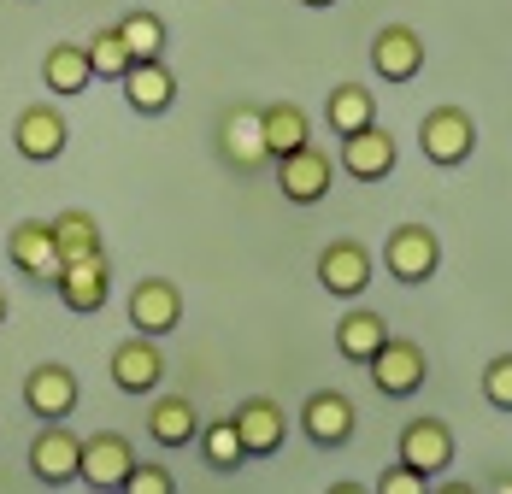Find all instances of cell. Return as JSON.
<instances>
[{"label":"cell","instance_id":"33","mask_svg":"<svg viewBox=\"0 0 512 494\" xmlns=\"http://www.w3.org/2000/svg\"><path fill=\"white\" fill-rule=\"evenodd\" d=\"M430 494H477V489H471V483H436Z\"/></svg>","mask_w":512,"mask_h":494},{"label":"cell","instance_id":"32","mask_svg":"<svg viewBox=\"0 0 512 494\" xmlns=\"http://www.w3.org/2000/svg\"><path fill=\"white\" fill-rule=\"evenodd\" d=\"M377 494H430V477H424V471H412L407 459H395V465L377 477Z\"/></svg>","mask_w":512,"mask_h":494},{"label":"cell","instance_id":"35","mask_svg":"<svg viewBox=\"0 0 512 494\" xmlns=\"http://www.w3.org/2000/svg\"><path fill=\"white\" fill-rule=\"evenodd\" d=\"M489 494H512V477H495V483H489Z\"/></svg>","mask_w":512,"mask_h":494},{"label":"cell","instance_id":"38","mask_svg":"<svg viewBox=\"0 0 512 494\" xmlns=\"http://www.w3.org/2000/svg\"><path fill=\"white\" fill-rule=\"evenodd\" d=\"M89 494H101V489H89Z\"/></svg>","mask_w":512,"mask_h":494},{"label":"cell","instance_id":"12","mask_svg":"<svg viewBox=\"0 0 512 494\" xmlns=\"http://www.w3.org/2000/svg\"><path fill=\"white\" fill-rule=\"evenodd\" d=\"M77 371L71 365H59V359H48V365H36L30 377H24V406L42 418V424H65L71 412H77Z\"/></svg>","mask_w":512,"mask_h":494},{"label":"cell","instance_id":"37","mask_svg":"<svg viewBox=\"0 0 512 494\" xmlns=\"http://www.w3.org/2000/svg\"><path fill=\"white\" fill-rule=\"evenodd\" d=\"M6 312H12V306H6V289H0V324H6Z\"/></svg>","mask_w":512,"mask_h":494},{"label":"cell","instance_id":"20","mask_svg":"<svg viewBox=\"0 0 512 494\" xmlns=\"http://www.w3.org/2000/svg\"><path fill=\"white\" fill-rule=\"evenodd\" d=\"M124 100H130V112H142V118L171 112V100H177L171 65H165V59H136V65L124 71Z\"/></svg>","mask_w":512,"mask_h":494},{"label":"cell","instance_id":"29","mask_svg":"<svg viewBox=\"0 0 512 494\" xmlns=\"http://www.w3.org/2000/svg\"><path fill=\"white\" fill-rule=\"evenodd\" d=\"M83 48H89V65H95V77H112V83H124V71L136 65V59H130V48H124V36H118V24L95 30V42H83Z\"/></svg>","mask_w":512,"mask_h":494},{"label":"cell","instance_id":"27","mask_svg":"<svg viewBox=\"0 0 512 494\" xmlns=\"http://www.w3.org/2000/svg\"><path fill=\"white\" fill-rule=\"evenodd\" d=\"M195 447H201V459L212 465V471H242V465H248V447H242V436H236V424H230V418L201 424Z\"/></svg>","mask_w":512,"mask_h":494},{"label":"cell","instance_id":"22","mask_svg":"<svg viewBox=\"0 0 512 494\" xmlns=\"http://www.w3.org/2000/svg\"><path fill=\"white\" fill-rule=\"evenodd\" d=\"M148 436H154V447H189L195 436H201V412H195V400L189 395H159L154 412H148Z\"/></svg>","mask_w":512,"mask_h":494},{"label":"cell","instance_id":"9","mask_svg":"<svg viewBox=\"0 0 512 494\" xmlns=\"http://www.w3.org/2000/svg\"><path fill=\"white\" fill-rule=\"evenodd\" d=\"M6 259H12L30 283H59V271H65L59 247H53V224L48 218H24V224H12V236H6Z\"/></svg>","mask_w":512,"mask_h":494},{"label":"cell","instance_id":"5","mask_svg":"<svg viewBox=\"0 0 512 494\" xmlns=\"http://www.w3.org/2000/svg\"><path fill=\"white\" fill-rule=\"evenodd\" d=\"M271 165H277V189H283L289 206H318V200L330 195V183H336V177H330V171H336L330 153L312 148V142L295 148V153H283V159H271Z\"/></svg>","mask_w":512,"mask_h":494},{"label":"cell","instance_id":"23","mask_svg":"<svg viewBox=\"0 0 512 494\" xmlns=\"http://www.w3.org/2000/svg\"><path fill=\"white\" fill-rule=\"evenodd\" d=\"M259 124H265V153L271 159H283V153H295L312 142V118H307V106H295V100L259 106Z\"/></svg>","mask_w":512,"mask_h":494},{"label":"cell","instance_id":"11","mask_svg":"<svg viewBox=\"0 0 512 494\" xmlns=\"http://www.w3.org/2000/svg\"><path fill=\"white\" fill-rule=\"evenodd\" d=\"M301 430H307L312 447H348L359 430L354 400L342 395V389H312L307 406H301Z\"/></svg>","mask_w":512,"mask_h":494},{"label":"cell","instance_id":"36","mask_svg":"<svg viewBox=\"0 0 512 494\" xmlns=\"http://www.w3.org/2000/svg\"><path fill=\"white\" fill-rule=\"evenodd\" d=\"M301 6H312V12H324V6H336V0H301Z\"/></svg>","mask_w":512,"mask_h":494},{"label":"cell","instance_id":"8","mask_svg":"<svg viewBox=\"0 0 512 494\" xmlns=\"http://www.w3.org/2000/svg\"><path fill=\"white\" fill-rule=\"evenodd\" d=\"M130 471H136V447L124 442L118 430L83 436V471H77V483H89V489H101V494H118Z\"/></svg>","mask_w":512,"mask_h":494},{"label":"cell","instance_id":"19","mask_svg":"<svg viewBox=\"0 0 512 494\" xmlns=\"http://www.w3.org/2000/svg\"><path fill=\"white\" fill-rule=\"evenodd\" d=\"M318 283H324V295H336V300H359L371 289V253L359 242H330L318 253Z\"/></svg>","mask_w":512,"mask_h":494},{"label":"cell","instance_id":"1","mask_svg":"<svg viewBox=\"0 0 512 494\" xmlns=\"http://www.w3.org/2000/svg\"><path fill=\"white\" fill-rule=\"evenodd\" d=\"M418 153H424L430 165H442V171L465 165V159L477 153V118H471L465 106H436V112H424V124H418Z\"/></svg>","mask_w":512,"mask_h":494},{"label":"cell","instance_id":"18","mask_svg":"<svg viewBox=\"0 0 512 494\" xmlns=\"http://www.w3.org/2000/svg\"><path fill=\"white\" fill-rule=\"evenodd\" d=\"M371 71H377L383 83H412V77L424 71V36H418L412 24H383V30L371 36Z\"/></svg>","mask_w":512,"mask_h":494},{"label":"cell","instance_id":"7","mask_svg":"<svg viewBox=\"0 0 512 494\" xmlns=\"http://www.w3.org/2000/svg\"><path fill=\"white\" fill-rule=\"evenodd\" d=\"M183 324V289L171 283V277H142L136 289H130V330L136 336H171Z\"/></svg>","mask_w":512,"mask_h":494},{"label":"cell","instance_id":"26","mask_svg":"<svg viewBox=\"0 0 512 494\" xmlns=\"http://www.w3.org/2000/svg\"><path fill=\"white\" fill-rule=\"evenodd\" d=\"M53 224V247H59V259H89V253H101V224H95V212H83V206H65Z\"/></svg>","mask_w":512,"mask_h":494},{"label":"cell","instance_id":"25","mask_svg":"<svg viewBox=\"0 0 512 494\" xmlns=\"http://www.w3.org/2000/svg\"><path fill=\"white\" fill-rule=\"evenodd\" d=\"M324 124H330L336 136H354V130H365V124H377V100H371V89H365V83H336L330 100H324Z\"/></svg>","mask_w":512,"mask_h":494},{"label":"cell","instance_id":"30","mask_svg":"<svg viewBox=\"0 0 512 494\" xmlns=\"http://www.w3.org/2000/svg\"><path fill=\"white\" fill-rule=\"evenodd\" d=\"M483 400H489L495 412H512V353H495V359L483 365Z\"/></svg>","mask_w":512,"mask_h":494},{"label":"cell","instance_id":"31","mask_svg":"<svg viewBox=\"0 0 512 494\" xmlns=\"http://www.w3.org/2000/svg\"><path fill=\"white\" fill-rule=\"evenodd\" d=\"M118 494H177V483H171V471H165V465L136 459V471L124 477V489H118Z\"/></svg>","mask_w":512,"mask_h":494},{"label":"cell","instance_id":"16","mask_svg":"<svg viewBox=\"0 0 512 494\" xmlns=\"http://www.w3.org/2000/svg\"><path fill=\"white\" fill-rule=\"evenodd\" d=\"M71 142V124H65V112L48 106V100H36V106H24L18 112V124H12V148L24 153V159H36V165H48L59 159Z\"/></svg>","mask_w":512,"mask_h":494},{"label":"cell","instance_id":"6","mask_svg":"<svg viewBox=\"0 0 512 494\" xmlns=\"http://www.w3.org/2000/svg\"><path fill=\"white\" fill-rule=\"evenodd\" d=\"M354 183H383V177H395V165H401V142L383 130V124H365L354 136H342V159H336Z\"/></svg>","mask_w":512,"mask_h":494},{"label":"cell","instance_id":"14","mask_svg":"<svg viewBox=\"0 0 512 494\" xmlns=\"http://www.w3.org/2000/svg\"><path fill=\"white\" fill-rule=\"evenodd\" d=\"M159 383H165V353H159L154 336H124V342L112 347V389H124V395H154Z\"/></svg>","mask_w":512,"mask_h":494},{"label":"cell","instance_id":"3","mask_svg":"<svg viewBox=\"0 0 512 494\" xmlns=\"http://www.w3.org/2000/svg\"><path fill=\"white\" fill-rule=\"evenodd\" d=\"M371 383H377V395H389V400H407L424 389V377H430V359H424V347L407 342V336H389V342L371 353Z\"/></svg>","mask_w":512,"mask_h":494},{"label":"cell","instance_id":"17","mask_svg":"<svg viewBox=\"0 0 512 494\" xmlns=\"http://www.w3.org/2000/svg\"><path fill=\"white\" fill-rule=\"evenodd\" d=\"M395 459H407L412 471H424L436 483L454 465V430L442 418H412L407 430H401V442H395Z\"/></svg>","mask_w":512,"mask_h":494},{"label":"cell","instance_id":"13","mask_svg":"<svg viewBox=\"0 0 512 494\" xmlns=\"http://www.w3.org/2000/svg\"><path fill=\"white\" fill-rule=\"evenodd\" d=\"M77 471H83V436H71L65 424H42V436L30 442V477L48 489H65L77 483Z\"/></svg>","mask_w":512,"mask_h":494},{"label":"cell","instance_id":"4","mask_svg":"<svg viewBox=\"0 0 512 494\" xmlns=\"http://www.w3.org/2000/svg\"><path fill=\"white\" fill-rule=\"evenodd\" d=\"M218 159L236 171V177H254L259 165H271L265 153V124H259V106H230L218 118Z\"/></svg>","mask_w":512,"mask_h":494},{"label":"cell","instance_id":"15","mask_svg":"<svg viewBox=\"0 0 512 494\" xmlns=\"http://www.w3.org/2000/svg\"><path fill=\"white\" fill-rule=\"evenodd\" d=\"M230 424H236V436H242V447H248V459H271L277 447L289 442V412H283L271 395H248L236 412H230Z\"/></svg>","mask_w":512,"mask_h":494},{"label":"cell","instance_id":"28","mask_svg":"<svg viewBox=\"0 0 512 494\" xmlns=\"http://www.w3.org/2000/svg\"><path fill=\"white\" fill-rule=\"evenodd\" d=\"M118 36H124L130 59H165V42H171L159 12H124L118 18Z\"/></svg>","mask_w":512,"mask_h":494},{"label":"cell","instance_id":"24","mask_svg":"<svg viewBox=\"0 0 512 494\" xmlns=\"http://www.w3.org/2000/svg\"><path fill=\"white\" fill-rule=\"evenodd\" d=\"M42 83H48L59 100H77L89 83H95L89 48H83V42H59V48H48V59H42Z\"/></svg>","mask_w":512,"mask_h":494},{"label":"cell","instance_id":"10","mask_svg":"<svg viewBox=\"0 0 512 494\" xmlns=\"http://www.w3.org/2000/svg\"><path fill=\"white\" fill-rule=\"evenodd\" d=\"M59 300H65V312H77V318H95L112 295V265H106V247L101 253H89V259H65V271H59Z\"/></svg>","mask_w":512,"mask_h":494},{"label":"cell","instance_id":"2","mask_svg":"<svg viewBox=\"0 0 512 494\" xmlns=\"http://www.w3.org/2000/svg\"><path fill=\"white\" fill-rule=\"evenodd\" d=\"M383 265H389V277L395 283H430L436 277V265H442V242H436V230L430 224H401V230H389V242H383Z\"/></svg>","mask_w":512,"mask_h":494},{"label":"cell","instance_id":"21","mask_svg":"<svg viewBox=\"0 0 512 494\" xmlns=\"http://www.w3.org/2000/svg\"><path fill=\"white\" fill-rule=\"evenodd\" d=\"M383 342H389V318H383V312L354 306V312H342V318H336V353H342V359L371 365V353H377Z\"/></svg>","mask_w":512,"mask_h":494},{"label":"cell","instance_id":"34","mask_svg":"<svg viewBox=\"0 0 512 494\" xmlns=\"http://www.w3.org/2000/svg\"><path fill=\"white\" fill-rule=\"evenodd\" d=\"M324 494H371V489H365V483H330Z\"/></svg>","mask_w":512,"mask_h":494}]
</instances>
